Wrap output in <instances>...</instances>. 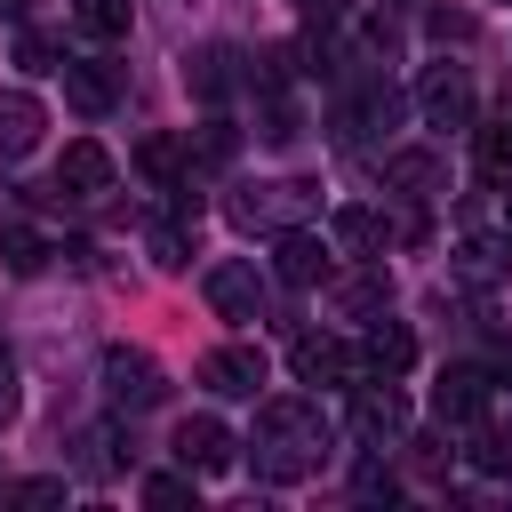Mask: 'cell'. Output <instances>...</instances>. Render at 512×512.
I'll return each mask as SVG.
<instances>
[{
  "label": "cell",
  "instance_id": "4",
  "mask_svg": "<svg viewBox=\"0 0 512 512\" xmlns=\"http://www.w3.org/2000/svg\"><path fill=\"white\" fill-rule=\"evenodd\" d=\"M416 112H424V128H472V80H464V64H424Z\"/></svg>",
  "mask_w": 512,
  "mask_h": 512
},
{
  "label": "cell",
  "instance_id": "37",
  "mask_svg": "<svg viewBox=\"0 0 512 512\" xmlns=\"http://www.w3.org/2000/svg\"><path fill=\"white\" fill-rule=\"evenodd\" d=\"M384 8H400V0H384Z\"/></svg>",
  "mask_w": 512,
  "mask_h": 512
},
{
  "label": "cell",
  "instance_id": "20",
  "mask_svg": "<svg viewBox=\"0 0 512 512\" xmlns=\"http://www.w3.org/2000/svg\"><path fill=\"white\" fill-rule=\"evenodd\" d=\"M384 184L408 192V200H432L440 192V160L432 152H384Z\"/></svg>",
  "mask_w": 512,
  "mask_h": 512
},
{
  "label": "cell",
  "instance_id": "15",
  "mask_svg": "<svg viewBox=\"0 0 512 512\" xmlns=\"http://www.w3.org/2000/svg\"><path fill=\"white\" fill-rule=\"evenodd\" d=\"M40 128H48V112H40V96H24V88H8V96H0V160H24V152L40 144Z\"/></svg>",
  "mask_w": 512,
  "mask_h": 512
},
{
  "label": "cell",
  "instance_id": "35",
  "mask_svg": "<svg viewBox=\"0 0 512 512\" xmlns=\"http://www.w3.org/2000/svg\"><path fill=\"white\" fill-rule=\"evenodd\" d=\"M0 16H24V0H0Z\"/></svg>",
  "mask_w": 512,
  "mask_h": 512
},
{
  "label": "cell",
  "instance_id": "23",
  "mask_svg": "<svg viewBox=\"0 0 512 512\" xmlns=\"http://www.w3.org/2000/svg\"><path fill=\"white\" fill-rule=\"evenodd\" d=\"M336 248L344 256H368V248H384V224L368 208H336Z\"/></svg>",
  "mask_w": 512,
  "mask_h": 512
},
{
  "label": "cell",
  "instance_id": "27",
  "mask_svg": "<svg viewBox=\"0 0 512 512\" xmlns=\"http://www.w3.org/2000/svg\"><path fill=\"white\" fill-rule=\"evenodd\" d=\"M352 496H368V504L384 496V504H392V496H400V480H392V472H384L376 456H360V472H352Z\"/></svg>",
  "mask_w": 512,
  "mask_h": 512
},
{
  "label": "cell",
  "instance_id": "18",
  "mask_svg": "<svg viewBox=\"0 0 512 512\" xmlns=\"http://www.w3.org/2000/svg\"><path fill=\"white\" fill-rule=\"evenodd\" d=\"M408 360H416V336H408L400 320H376L368 344H360V376H400Z\"/></svg>",
  "mask_w": 512,
  "mask_h": 512
},
{
  "label": "cell",
  "instance_id": "33",
  "mask_svg": "<svg viewBox=\"0 0 512 512\" xmlns=\"http://www.w3.org/2000/svg\"><path fill=\"white\" fill-rule=\"evenodd\" d=\"M296 8H304V24H320V32L344 24V0H296Z\"/></svg>",
  "mask_w": 512,
  "mask_h": 512
},
{
  "label": "cell",
  "instance_id": "8",
  "mask_svg": "<svg viewBox=\"0 0 512 512\" xmlns=\"http://www.w3.org/2000/svg\"><path fill=\"white\" fill-rule=\"evenodd\" d=\"M200 296L216 304V320H256V312H264V280H256V264H208Z\"/></svg>",
  "mask_w": 512,
  "mask_h": 512
},
{
  "label": "cell",
  "instance_id": "1",
  "mask_svg": "<svg viewBox=\"0 0 512 512\" xmlns=\"http://www.w3.org/2000/svg\"><path fill=\"white\" fill-rule=\"evenodd\" d=\"M248 448H256V472H264V480H304V472H320V456H328V424H320L312 400H264Z\"/></svg>",
  "mask_w": 512,
  "mask_h": 512
},
{
  "label": "cell",
  "instance_id": "2",
  "mask_svg": "<svg viewBox=\"0 0 512 512\" xmlns=\"http://www.w3.org/2000/svg\"><path fill=\"white\" fill-rule=\"evenodd\" d=\"M312 208H320V184H296V176L232 192V224L240 232H288V224H312Z\"/></svg>",
  "mask_w": 512,
  "mask_h": 512
},
{
  "label": "cell",
  "instance_id": "22",
  "mask_svg": "<svg viewBox=\"0 0 512 512\" xmlns=\"http://www.w3.org/2000/svg\"><path fill=\"white\" fill-rule=\"evenodd\" d=\"M72 24H80L88 40H128L136 8H128V0H72Z\"/></svg>",
  "mask_w": 512,
  "mask_h": 512
},
{
  "label": "cell",
  "instance_id": "29",
  "mask_svg": "<svg viewBox=\"0 0 512 512\" xmlns=\"http://www.w3.org/2000/svg\"><path fill=\"white\" fill-rule=\"evenodd\" d=\"M144 504H160V512H168V504H200V496H192V472H184V480H144Z\"/></svg>",
  "mask_w": 512,
  "mask_h": 512
},
{
  "label": "cell",
  "instance_id": "34",
  "mask_svg": "<svg viewBox=\"0 0 512 512\" xmlns=\"http://www.w3.org/2000/svg\"><path fill=\"white\" fill-rule=\"evenodd\" d=\"M16 416V360H8V344H0V424Z\"/></svg>",
  "mask_w": 512,
  "mask_h": 512
},
{
  "label": "cell",
  "instance_id": "5",
  "mask_svg": "<svg viewBox=\"0 0 512 512\" xmlns=\"http://www.w3.org/2000/svg\"><path fill=\"white\" fill-rule=\"evenodd\" d=\"M160 392H168V384H160V360H152V352H128V344L104 352V400H112V408L136 416V408H152Z\"/></svg>",
  "mask_w": 512,
  "mask_h": 512
},
{
  "label": "cell",
  "instance_id": "26",
  "mask_svg": "<svg viewBox=\"0 0 512 512\" xmlns=\"http://www.w3.org/2000/svg\"><path fill=\"white\" fill-rule=\"evenodd\" d=\"M472 464H480V472H512V432H488V424H480V432H472Z\"/></svg>",
  "mask_w": 512,
  "mask_h": 512
},
{
  "label": "cell",
  "instance_id": "17",
  "mask_svg": "<svg viewBox=\"0 0 512 512\" xmlns=\"http://www.w3.org/2000/svg\"><path fill=\"white\" fill-rule=\"evenodd\" d=\"M456 272L480 280V288H496V280L512 272V232H472V240L456 248Z\"/></svg>",
  "mask_w": 512,
  "mask_h": 512
},
{
  "label": "cell",
  "instance_id": "24",
  "mask_svg": "<svg viewBox=\"0 0 512 512\" xmlns=\"http://www.w3.org/2000/svg\"><path fill=\"white\" fill-rule=\"evenodd\" d=\"M144 248H152V264H160V272H184V264H192L184 224H152V232H144Z\"/></svg>",
  "mask_w": 512,
  "mask_h": 512
},
{
  "label": "cell",
  "instance_id": "32",
  "mask_svg": "<svg viewBox=\"0 0 512 512\" xmlns=\"http://www.w3.org/2000/svg\"><path fill=\"white\" fill-rule=\"evenodd\" d=\"M376 304H384V280H376V272H368V280H352V288H344V312H376Z\"/></svg>",
  "mask_w": 512,
  "mask_h": 512
},
{
  "label": "cell",
  "instance_id": "12",
  "mask_svg": "<svg viewBox=\"0 0 512 512\" xmlns=\"http://www.w3.org/2000/svg\"><path fill=\"white\" fill-rule=\"evenodd\" d=\"M240 80H248V72H240V48H192V56H184V88H192L200 104H224Z\"/></svg>",
  "mask_w": 512,
  "mask_h": 512
},
{
  "label": "cell",
  "instance_id": "11",
  "mask_svg": "<svg viewBox=\"0 0 512 512\" xmlns=\"http://www.w3.org/2000/svg\"><path fill=\"white\" fill-rule=\"evenodd\" d=\"M56 72H64V104H72V112H88V120H96V112H112V104H120V88H128V72H120V64H96V56H88V64H56Z\"/></svg>",
  "mask_w": 512,
  "mask_h": 512
},
{
  "label": "cell",
  "instance_id": "3",
  "mask_svg": "<svg viewBox=\"0 0 512 512\" xmlns=\"http://www.w3.org/2000/svg\"><path fill=\"white\" fill-rule=\"evenodd\" d=\"M408 432V400L392 392V376H360L352 384V440L360 448H392Z\"/></svg>",
  "mask_w": 512,
  "mask_h": 512
},
{
  "label": "cell",
  "instance_id": "19",
  "mask_svg": "<svg viewBox=\"0 0 512 512\" xmlns=\"http://www.w3.org/2000/svg\"><path fill=\"white\" fill-rule=\"evenodd\" d=\"M136 168H144L152 184H168V192H176V184H184V168H192V144H184V136H168V128H152V136L136 144Z\"/></svg>",
  "mask_w": 512,
  "mask_h": 512
},
{
  "label": "cell",
  "instance_id": "14",
  "mask_svg": "<svg viewBox=\"0 0 512 512\" xmlns=\"http://www.w3.org/2000/svg\"><path fill=\"white\" fill-rule=\"evenodd\" d=\"M176 464H184V472H224V464H232V432H224L216 416H184V424H176Z\"/></svg>",
  "mask_w": 512,
  "mask_h": 512
},
{
  "label": "cell",
  "instance_id": "36",
  "mask_svg": "<svg viewBox=\"0 0 512 512\" xmlns=\"http://www.w3.org/2000/svg\"><path fill=\"white\" fill-rule=\"evenodd\" d=\"M504 224H512V184H504Z\"/></svg>",
  "mask_w": 512,
  "mask_h": 512
},
{
  "label": "cell",
  "instance_id": "30",
  "mask_svg": "<svg viewBox=\"0 0 512 512\" xmlns=\"http://www.w3.org/2000/svg\"><path fill=\"white\" fill-rule=\"evenodd\" d=\"M432 40L448 48V40H472V16L464 8H432Z\"/></svg>",
  "mask_w": 512,
  "mask_h": 512
},
{
  "label": "cell",
  "instance_id": "10",
  "mask_svg": "<svg viewBox=\"0 0 512 512\" xmlns=\"http://www.w3.org/2000/svg\"><path fill=\"white\" fill-rule=\"evenodd\" d=\"M200 384L224 392V400H256V384H264V352H256V344H216V352L200 360Z\"/></svg>",
  "mask_w": 512,
  "mask_h": 512
},
{
  "label": "cell",
  "instance_id": "9",
  "mask_svg": "<svg viewBox=\"0 0 512 512\" xmlns=\"http://www.w3.org/2000/svg\"><path fill=\"white\" fill-rule=\"evenodd\" d=\"M288 368H296L304 384H360V352L336 344V336H296V344H288Z\"/></svg>",
  "mask_w": 512,
  "mask_h": 512
},
{
  "label": "cell",
  "instance_id": "6",
  "mask_svg": "<svg viewBox=\"0 0 512 512\" xmlns=\"http://www.w3.org/2000/svg\"><path fill=\"white\" fill-rule=\"evenodd\" d=\"M272 280H280V288H320V280H328V240L304 232V224H288V232L272 240Z\"/></svg>",
  "mask_w": 512,
  "mask_h": 512
},
{
  "label": "cell",
  "instance_id": "28",
  "mask_svg": "<svg viewBox=\"0 0 512 512\" xmlns=\"http://www.w3.org/2000/svg\"><path fill=\"white\" fill-rule=\"evenodd\" d=\"M16 64L24 72H56V40L48 32H16Z\"/></svg>",
  "mask_w": 512,
  "mask_h": 512
},
{
  "label": "cell",
  "instance_id": "7",
  "mask_svg": "<svg viewBox=\"0 0 512 512\" xmlns=\"http://www.w3.org/2000/svg\"><path fill=\"white\" fill-rule=\"evenodd\" d=\"M488 400H496L488 368H440V384H432V416L440 424H480Z\"/></svg>",
  "mask_w": 512,
  "mask_h": 512
},
{
  "label": "cell",
  "instance_id": "21",
  "mask_svg": "<svg viewBox=\"0 0 512 512\" xmlns=\"http://www.w3.org/2000/svg\"><path fill=\"white\" fill-rule=\"evenodd\" d=\"M48 264V240L32 232V224H0V272H16V280H32Z\"/></svg>",
  "mask_w": 512,
  "mask_h": 512
},
{
  "label": "cell",
  "instance_id": "31",
  "mask_svg": "<svg viewBox=\"0 0 512 512\" xmlns=\"http://www.w3.org/2000/svg\"><path fill=\"white\" fill-rule=\"evenodd\" d=\"M232 144H240V136H232L224 120H208V128H200V160H232Z\"/></svg>",
  "mask_w": 512,
  "mask_h": 512
},
{
  "label": "cell",
  "instance_id": "25",
  "mask_svg": "<svg viewBox=\"0 0 512 512\" xmlns=\"http://www.w3.org/2000/svg\"><path fill=\"white\" fill-rule=\"evenodd\" d=\"M0 504H16V512H40V504H64V480H8V488H0Z\"/></svg>",
  "mask_w": 512,
  "mask_h": 512
},
{
  "label": "cell",
  "instance_id": "16",
  "mask_svg": "<svg viewBox=\"0 0 512 512\" xmlns=\"http://www.w3.org/2000/svg\"><path fill=\"white\" fill-rule=\"evenodd\" d=\"M472 168H480V184H512V112H496V120H480L472 128Z\"/></svg>",
  "mask_w": 512,
  "mask_h": 512
},
{
  "label": "cell",
  "instance_id": "13",
  "mask_svg": "<svg viewBox=\"0 0 512 512\" xmlns=\"http://www.w3.org/2000/svg\"><path fill=\"white\" fill-rule=\"evenodd\" d=\"M56 192H64V200H96V192H112V152H104V144H64V160H56Z\"/></svg>",
  "mask_w": 512,
  "mask_h": 512
}]
</instances>
